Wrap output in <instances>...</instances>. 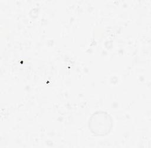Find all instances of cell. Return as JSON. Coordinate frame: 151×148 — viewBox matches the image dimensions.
I'll return each instance as SVG.
<instances>
[{
    "instance_id": "1",
    "label": "cell",
    "mask_w": 151,
    "mask_h": 148,
    "mask_svg": "<svg viewBox=\"0 0 151 148\" xmlns=\"http://www.w3.org/2000/svg\"><path fill=\"white\" fill-rule=\"evenodd\" d=\"M113 126V120L107 112H96L89 119L88 127L96 136H105L109 133Z\"/></svg>"
}]
</instances>
